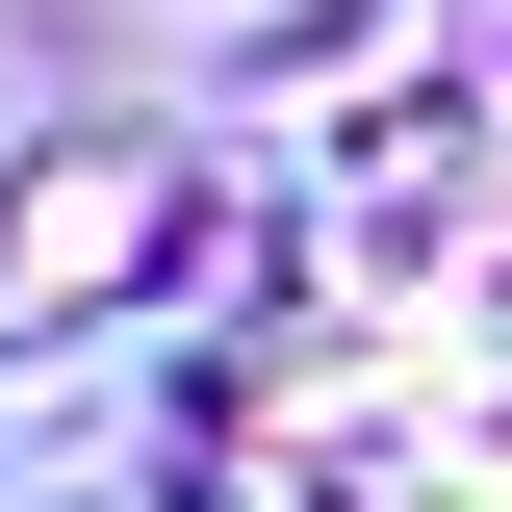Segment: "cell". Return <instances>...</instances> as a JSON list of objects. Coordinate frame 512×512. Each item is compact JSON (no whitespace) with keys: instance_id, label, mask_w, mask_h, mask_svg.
Listing matches in <instances>:
<instances>
[{"instance_id":"obj_1","label":"cell","mask_w":512,"mask_h":512,"mask_svg":"<svg viewBox=\"0 0 512 512\" xmlns=\"http://www.w3.org/2000/svg\"><path fill=\"white\" fill-rule=\"evenodd\" d=\"M154 231H180V154L154 128H77V154L0 180V308H103V282H154Z\"/></svg>"}]
</instances>
